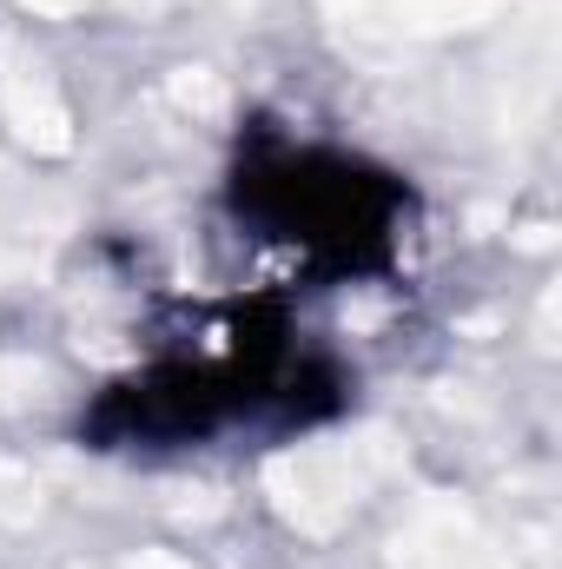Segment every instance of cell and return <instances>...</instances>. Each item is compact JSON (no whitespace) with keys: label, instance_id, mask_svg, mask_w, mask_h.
Segmentation results:
<instances>
[{"label":"cell","instance_id":"1","mask_svg":"<svg viewBox=\"0 0 562 569\" xmlns=\"http://www.w3.org/2000/svg\"><path fill=\"white\" fill-rule=\"evenodd\" d=\"M351 405L358 365L304 338L284 298L252 291L245 311L192 318V331H165L107 371L73 411V443L127 463H192L284 450L351 418Z\"/></svg>","mask_w":562,"mask_h":569},{"label":"cell","instance_id":"2","mask_svg":"<svg viewBox=\"0 0 562 569\" xmlns=\"http://www.w3.org/2000/svg\"><path fill=\"white\" fill-rule=\"evenodd\" d=\"M212 219L265 272L252 291L291 305V291L311 298L398 279L423 232V199L411 172L371 146L284 113H245L212 179Z\"/></svg>","mask_w":562,"mask_h":569}]
</instances>
